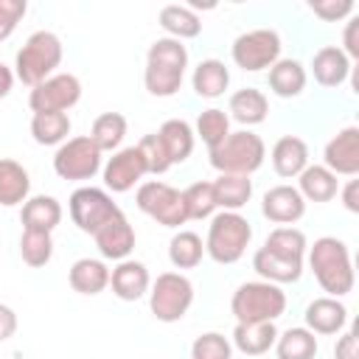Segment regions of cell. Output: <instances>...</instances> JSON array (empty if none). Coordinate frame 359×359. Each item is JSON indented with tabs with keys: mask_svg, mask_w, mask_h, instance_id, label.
<instances>
[{
	"mask_svg": "<svg viewBox=\"0 0 359 359\" xmlns=\"http://www.w3.org/2000/svg\"><path fill=\"white\" fill-rule=\"evenodd\" d=\"M264 250H269L275 255H283V258H300L303 261V255L309 250V241H306V233L297 230V227H275L266 236Z\"/></svg>",
	"mask_w": 359,
	"mask_h": 359,
	"instance_id": "8d00e7d4",
	"label": "cell"
},
{
	"mask_svg": "<svg viewBox=\"0 0 359 359\" xmlns=\"http://www.w3.org/2000/svg\"><path fill=\"white\" fill-rule=\"evenodd\" d=\"M81 98V81L73 73H53L42 84L31 87L28 107L31 112H67Z\"/></svg>",
	"mask_w": 359,
	"mask_h": 359,
	"instance_id": "8fae6325",
	"label": "cell"
},
{
	"mask_svg": "<svg viewBox=\"0 0 359 359\" xmlns=\"http://www.w3.org/2000/svg\"><path fill=\"white\" fill-rule=\"evenodd\" d=\"M269 90L278 98H297L306 90V67L297 59H278L269 67Z\"/></svg>",
	"mask_w": 359,
	"mask_h": 359,
	"instance_id": "484cf974",
	"label": "cell"
},
{
	"mask_svg": "<svg viewBox=\"0 0 359 359\" xmlns=\"http://www.w3.org/2000/svg\"><path fill=\"white\" fill-rule=\"evenodd\" d=\"M202 255H205V244H202V238L194 230H180V233L171 236V241H168V261L177 269L199 266Z\"/></svg>",
	"mask_w": 359,
	"mask_h": 359,
	"instance_id": "e575fe53",
	"label": "cell"
},
{
	"mask_svg": "<svg viewBox=\"0 0 359 359\" xmlns=\"http://www.w3.org/2000/svg\"><path fill=\"white\" fill-rule=\"evenodd\" d=\"M14 331H17V314H14L11 306L0 303V342L3 339H11Z\"/></svg>",
	"mask_w": 359,
	"mask_h": 359,
	"instance_id": "7dc6e473",
	"label": "cell"
},
{
	"mask_svg": "<svg viewBox=\"0 0 359 359\" xmlns=\"http://www.w3.org/2000/svg\"><path fill=\"white\" fill-rule=\"evenodd\" d=\"M137 149H140V154H143V160H146V171H149V174L157 177V174H165V171L171 168V160H168V154H165V149H163L157 132L143 135L140 143H137Z\"/></svg>",
	"mask_w": 359,
	"mask_h": 359,
	"instance_id": "b9f144b4",
	"label": "cell"
},
{
	"mask_svg": "<svg viewBox=\"0 0 359 359\" xmlns=\"http://www.w3.org/2000/svg\"><path fill=\"white\" fill-rule=\"evenodd\" d=\"M227 135H230V115L224 109L210 107V109L199 112V118H196V135L194 137H202V143L208 146V151L216 149Z\"/></svg>",
	"mask_w": 359,
	"mask_h": 359,
	"instance_id": "74e56055",
	"label": "cell"
},
{
	"mask_svg": "<svg viewBox=\"0 0 359 359\" xmlns=\"http://www.w3.org/2000/svg\"><path fill=\"white\" fill-rule=\"evenodd\" d=\"M348 59H359V17H351L345 25V50Z\"/></svg>",
	"mask_w": 359,
	"mask_h": 359,
	"instance_id": "bcb514c9",
	"label": "cell"
},
{
	"mask_svg": "<svg viewBox=\"0 0 359 359\" xmlns=\"http://www.w3.org/2000/svg\"><path fill=\"white\" fill-rule=\"evenodd\" d=\"M98 151H115L121 146V140L126 137V118L121 112H101L95 121H93V129L87 135Z\"/></svg>",
	"mask_w": 359,
	"mask_h": 359,
	"instance_id": "836d02e7",
	"label": "cell"
},
{
	"mask_svg": "<svg viewBox=\"0 0 359 359\" xmlns=\"http://www.w3.org/2000/svg\"><path fill=\"white\" fill-rule=\"evenodd\" d=\"M266 112H269V101L255 87H244V90H236L230 95V118L238 121L241 126L264 123L266 121Z\"/></svg>",
	"mask_w": 359,
	"mask_h": 359,
	"instance_id": "83f0119b",
	"label": "cell"
},
{
	"mask_svg": "<svg viewBox=\"0 0 359 359\" xmlns=\"http://www.w3.org/2000/svg\"><path fill=\"white\" fill-rule=\"evenodd\" d=\"M160 25L171 39H194L202 31V20L188 6H163L160 8Z\"/></svg>",
	"mask_w": 359,
	"mask_h": 359,
	"instance_id": "1f68e13d",
	"label": "cell"
},
{
	"mask_svg": "<svg viewBox=\"0 0 359 359\" xmlns=\"http://www.w3.org/2000/svg\"><path fill=\"white\" fill-rule=\"evenodd\" d=\"M20 219H22V230L53 233L56 224L62 222V205H59V199L39 194V196H31V199L22 202Z\"/></svg>",
	"mask_w": 359,
	"mask_h": 359,
	"instance_id": "44dd1931",
	"label": "cell"
},
{
	"mask_svg": "<svg viewBox=\"0 0 359 359\" xmlns=\"http://www.w3.org/2000/svg\"><path fill=\"white\" fill-rule=\"evenodd\" d=\"M213 194H216V208L238 213L252 199V180L241 174H219L213 180Z\"/></svg>",
	"mask_w": 359,
	"mask_h": 359,
	"instance_id": "f1b7e54d",
	"label": "cell"
},
{
	"mask_svg": "<svg viewBox=\"0 0 359 359\" xmlns=\"http://www.w3.org/2000/svg\"><path fill=\"white\" fill-rule=\"evenodd\" d=\"M109 286H112V294L118 300L132 303V300H140L149 292L151 278H149V269H146L143 261L126 258V261H118V266L109 272Z\"/></svg>",
	"mask_w": 359,
	"mask_h": 359,
	"instance_id": "9a60e30c",
	"label": "cell"
},
{
	"mask_svg": "<svg viewBox=\"0 0 359 359\" xmlns=\"http://www.w3.org/2000/svg\"><path fill=\"white\" fill-rule=\"evenodd\" d=\"M28 191H31V177H28V171H25L17 160L3 157V160H0V205H3V208L22 205V202L28 199Z\"/></svg>",
	"mask_w": 359,
	"mask_h": 359,
	"instance_id": "f546056e",
	"label": "cell"
},
{
	"mask_svg": "<svg viewBox=\"0 0 359 359\" xmlns=\"http://www.w3.org/2000/svg\"><path fill=\"white\" fill-rule=\"evenodd\" d=\"M31 135L39 146H62L70 135V115L67 112H34Z\"/></svg>",
	"mask_w": 359,
	"mask_h": 359,
	"instance_id": "4dcf8cb0",
	"label": "cell"
},
{
	"mask_svg": "<svg viewBox=\"0 0 359 359\" xmlns=\"http://www.w3.org/2000/svg\"><path fill=\"white\" fill-rule=\"evenodd\" d=\"M67 283L79 294H101L109 286V269L98 258H79L67 272Z\"/></svg>",
	"mask_w": 359,
	"mask_h": 359,
	"instance_id": "7402d4cb",
	"label": "cell"
},
{
	"mask_svg": "<svg viewBox=\"0 0 359 359\" xmlns=\"http://www.w3.org/2000/svg\"><path fill=\"white\" fill-rule=\"evenodd\" d=\"M342 205L351 213H359V180H348V185L342 188Z\"/></svg>",
	"mask_w": 359,
	"mask_h": 359,
	"instance_id": "c3c4849f",
	"label": "cell"
},
{
	"mask_svg": "<svg viewBox=\"0 0 359 359\" xmlns=\"http://www.w3.org/2000/svg\"><path fill=\"white\" fill-rule=\"evenodd\" d=\"M297 191L306 202H331L339 194V180L325 165H306L297 177Z\"/></svg>",
	"mask_w": 359,
	"mask_h": 359,
	"instance_id": "603a6c76",
	"label": "cell"
},
{
	"mask_svg": "<svg viewBox=\"0 0 359 359\" xmlns=\"http://www.w3.org/2000/svg\"><path fill=\"white\" fill-rule=\"evenodd\" d=\"M11 87H14V73H11V67H6L0 62V98H6L11 93Z\"/></svg>",
	"mask_w": 359,
	"mask_h": 359,
	"instance_id": "681fc988",
	"label": "cell"
},
{
	"mask_svg": "<svg viewBox=\"0 0 359 359\" xmlns=\"http://www.w3.org/2000/svg\"><path fill=\"white\" fill-rule=\"evenodd\" d=\"M20 255L28 266L39 269L53 258V238L50 233H39V230H22L20 236Z\"/></svg>",
	"mask_w": 359,
	"mask_h": 359,
	"instance_id": "f35d334b",
	"label": "cell"
},
{
	"mask_svg": "<svg viewBox=\"0 0 359 359\" xmlns=\"http://www.w3.org/2000/svg\"><path fill=\"white\" fill-rule=\"evenodd\" d=\"M278 339L275 323H236L233 328V345L244 356H261L266 353Z\"/></svg>",
	"mask_w": 359,
	"mask_h": 359,
	"instance_id": "cb8c5ba5",
	"label": "cell"
},
{
	"mask_svg": "<svg viewBox=\"0 0 359 359\" xmlns=\"http://www.w3.org/2000/svg\"><path fill=\"white\" fill-rule=\"evenodd\" d=\"M236 323H275L286 311V294L280 286L266 280H247L230 297Z\"/></svg>",
	"mask_w": 359,
	"mask_h": 359,
	"instance_id": "5b68a950",
	"label": "cell"
},
{
	"mask_svg": "<svg viewBox=\"0 0 359 359\" xmlns=\"http://www.w3.org/2000/svg\"><path fill=\"white\" fill-rule=\"evenodd\" d=\"M306 328L311 334H323V337H331V334H339L348 323V309L342 306L339 297H317L306 306Z\"/></svg>",
	"mask_w": 359,
	"mask_h": 359,
	"instance_id": "e0dca14e",
	"label": "cell"
},
{
	"mask_svg": "<svg viewBox=\"0 0 359 359\" xmlns=\"http://www.w3.org/2000/svg\"><path fill=\"white\" fill-rule=\"evenodd\" d=\"M62 39L53 31H36L25 39V45L17 50L14 59V79H20L28 87L42 84L53 76V70L62 65Z\"/></svg>",
	"mask_w": 359,
	"mask_h": 359,
	"instance_id": "7a4b0ae2",
	"label": "cell"
},
{
	"mask_svg": "<svg viewBox=\"0 0 359 359\" xmlns=\"http://www.w3.org/2000/svg\"><path fill=\"white\" fill-rule=\"evenodd\" d=\"M309 266L328 297H345L353 292L356 275H353V261L348 252V244L339 241L337 236H323L309 247Z\"/></svg>",
	"mask_w": 359,
	"mask_h": 359,
	"instance_id": "6da1fadb",
	"label": "cell"
},
{
	"mask_svg": "<svg viewBox=\"0 0 359 359\" xmlns=\"http://www.w3.org/2000/svg\"><path fill=\"white\" fill-rule=\"evenodd\" d=\"M67 210H70L73 224L90 236H95L107 222L121 216V208L112 202V196L104 188H93V185L76 188L67 199Z\"/></svg>",
	"mask_w": 359,
	"mask_h": 359,
	"instance_id": "ba28073f",
	"label": "cell"
},
{
	"mask_svg": "<svg viewBox=\"0 0 359 359\" xmlns=\"http://www.w3.org/2000/svg\"><path fill=\"white\" fill-rule=\"evenodd\" d=\"M311 73L320 87H339L351 73V59L337 45H325L311 59Z\"/></svg>",
	"mask_w": 359,
	"mask_h": 359,
	"instance_id": "ffe728a7",
	"label": "cell"
},
{
	"mask_svg": "<svg viewBox=\"0 0 359 359\" xmlns=\"http://www.w3.org/2000/svg\"><path fill=\"white\" fill-rule=\"evenodd\" d=\"M135 202L137 208L151 216L157 224L163 227H180L188 222V210H185V202H182V191L171 188L168 182H160V180H149L137 188L135 194Z\"/></svg>",
	"mask_w": 359,
	"mask_h": 359,
	"instance_id": "9c48e42d",
	"label": "cell"
},
{
	"mask_svg": "<svg viewBox=\"0 0 359 359\" xmlns=\"http://www.w3.org/2000/svg\"><path fill=\"white\" fill-rule=\"evenodd\" d=\"M334 359H359V345H356V331L348 328L337 345H334Z\"/></svg>",
	"mask_w": 359,
	"mask_h": 359,
	"instance_id": "f6af8a7d",
	"label": "cell"
},
{
	"mask_svg": "<svg viewBox=\"0 0 359 359\" xmlns=\"http://www.w3.org/2000/svg\"><path fill=\"white\" fill-rule=\"evenodd\" d=\"M252 269L261 275V280L266 283H297L300 275H303V261L300 258H283V255H275L269 250H255L252 255Z\"/></svg>",
	"mask_w": 359,
	"mask_h": 359,
	"instance_id": "d6986e66",
	"label": "cell"
},
{
	"mask_svg": "<svg viewBox=\"0 0 359 359\" xmlns=\"http://www.w3.org/2000/svg\"><path fill=\"white\" fill-rule=\"evenodd\" d=\"M208 157H210V165L219 174H241V177H250V174H255L264 165L266 146H264V140L255 132L238 129V132H230L216 149H210Z\"/></svg>",
	"mask_w": 359,
	"mask_h": 359,
	"instance_id": "3957f363",
	"label": "cell"
},
{
	"mask_svg": "<svg viewBox=\"0 0 359 359\" xmlns=\"http://www.w3.org/2000/svg\"><path fill=\"white\" fill-rule=\"evenodd\" d=\"M53 171H56V177H62L67 182L93 180L101 171V151L87 135L67 137L62 146H56Z\"/></svg>",
	"mask_w": 359,
	"mask_h": 359,
	"instance_id": "52a82bcc",
	"label": "cell"
},
{
	"mask_svg": "<svg viewBox=\"0 0 359 359\" xmlns=\"http://www.w3.org/2000/svg\"><path fill=\"white\" fill-rule=\"evenodd\" d=\"M146 65H160V67H171V70H182L185 73V67H188V48L180 39H171V36L154 39L149 45Z\"/></svg>",
	"mask_w": 359,
	"mask_h": 359,
	"instance_id": "d590c367",
	"label": "cell"
},
{
	"mask_svg": "<svg viewBox=\"0 0 359 359\" xmlns=\"http://www.w3.org/2000/svg\"><path fill=\"white\" fill-rule=\"evenodd\" d=\"M309 8H311L320 20H325V22H337V20H342V17H351L356 6H353L351 0H311Z\"/></svg>",
	"mask_w": 359,
	"mask_h": 359,
	"instance_id": "ee69618b",
	"label": "cell"
},
{
	"mask_svg": "<svg viewBox=\"0 0 359 359\" xmlns=\"http://www.w3.org/2000/svg\"><path fill=\"white\" fill-rule=\"evenodd\" d=\"M194 303V283L182 272H163L149 286V306L160 323H177Z\"/></svg>",
	"mask_w": 359,
	"mask_h": 359,
	"instance_id": "8992f818",
	"label": "cell"
},
{
	"mask_svg": "<svg viewBox=\"0 0 359 359\" xmlns=\"http://www.w3.org/2000/svg\"><path fill=\"white\" fill-rule=\"evenodd\" d=\"M191 84H194V93L199 98H219L230 87V70L219 59H202L194 67Z\"/></svg>",
	"mask_w": 359,
	"mask_h": 359,
	"instance_id": "4316f807",
	"label": "cell"
},
{
	"mask_svg": "<svg viewBox=\"0 0 359 359\" xmlns=\"http://www.w3.org/2000/svg\"><path fill=\"white\" fill-rule=\"evenodd\" d=\"M309 165V146L303 137L297 135H283L275 146H272V168L278 177L283 180H294L300 177V171Z\"/></svg>",
	"mask_w": 359,
	"mask_h": 359,
	"instance_id": "ac0fdd59",
	"label": "cell"
},
{
	"mask_svg": "<svg viewBox=\"0 0 359 359\" xmlns=\"http://www.w3.org/2000/svg\"><path fill=\"white\" fill-rule=\"evenodd\" d=\"M182 202L188 210V222L191 219H210L216 213V194H213V182H194L182 191Z\"/></svg>",
	"mask_w": 359,
	"mask_h": 359,
	"instance_id": "ab89813d",
	"label": "cell"
},
{
	"mask_svg": "<svg viewBox=\"0 0 359 359\" xmlns=\"http://www.w3.org/2000/svg\"><path fill=\"white\" fill-rule=\"evenodd\" d=\"M280 48L283 45H280L278 31H272V28H255V31L238 34L233 39L230 56H233L236 67H241L247 73H258V70L272 67L280 59Z\"/></svg>",
	"mask_w": 359,
	"mask_h": 359,
	"instance_id": "30bf717a",
	"label": "cell"
},
{
	"mask_svg": "<svg viewBox=\"0 0 359 359\" xmlns=\"http://www.w3.org/2000/svg\"><path fill=\"white\" fill-rule=\"evenodd\" d=\"M25 0H0V42L14 34L17 22L25 17Z\"/></svg>",
	"mask_w": 359,
	"mask_h": 359,
	"instance_id": "7bdbcfd3",
	"label": "cell"
},
{
	"mask_svg": "<svg viewBox=\"0 0 359 359\" xmlns=\"http://www.w3.org/2000/svg\"><path fill=\"white\" fill-rule=\"evenodd\" d=\"M230 353H233V345L219 331L199 334L191 345V359H230Z\"/></svg>",
	"mask_w": 359,
	"mask_h": 359,
	"instance_id": "60d3db41",
	"label": "cell"
},
{
	"mask_svg": "<svg viewBox=\"0 0 359 359\" xmlns=\"http://www.w3.org/2000/svg\"><path fill=\"white\" fill-rule=\"evenodd\" d=\"M261 213L272 222V224H283L292 227L294 222L303 219L306 213V199L300 196V191L294 185H275L264 194L261 199Z\"/></svg>",
	"mask_w": 359,
	"mask_h": 359,
	"instance_id": "5bb4252c",
	"label": "cell"
},
{
	"mask_svg": "<svg viewBox=\"0 0 359 359\" xmlns=\"http://www.w3.org/2000/svg\"><path fill=\"white\" fill-rule=\"evenodd\" d=\"M95 247L104 258L109 261H126L129 252L135 250V227L129 224V219L121 213L112 222H107L95 236Z\"/></svg>",
	"mask_w": 359,
	"mask_h": 359,
	"instance_id": "2e32d148",
	"label": "cell"
},
{
	"mask_svg": "<svg viewBox=\"0 0 359 359\" xmlns=\"http://www.w3.org/2000/svg\"><path fill=\"white\" fill-rule=\"evenodd\" d=\"M252 241V224L233 210H222L210 216L208 224V238H205V252L216 264H236Z\"/></svg>",
	"mask_w": 359,
	"mask_h": 359,
	"instance_id": "277c9868",
	"label": "cell"
},
{
	"mask_svg": "<svg viewBox=\"0 0 359 359\" xmlns=\"http://www.w3.org/2000/svg\"><path fill=\"white\" fill-rule=\"evenodd\" d=\"M278 359H314L317 356V337L309 328H286L275 339Z\"/></svg>",
	"mask_w": 359,
	"mask_h": 359,
	"instance_id": "d6a6232c",
	"label": "cell"
},
{
	"mask_svg": "<svg viewBox=\"0 0 359 359\" xmlns=\"http://www.w3.org/2000/svg\"><path fill=\"white\" fill-rule=\"evenodd\" d=\"M323 165L337 177H356L359 174V129L345 126L339 129L323 149Z\"/></svg>",
	"mask_w": 359,
	"mask_h": 359,
	"instance_id": "4fadbf2b",
	"label": "cell"
},
{
	"mask_svg": "<svg viewBox=\"0 0 359 359\" xmlns=\"http://www.w3.org/2000/svg\"><path fill=\"white\" fill-rule=\"evenodd\" d=\"M146 160L140 154L137 146H126V149H118L107 165H104V185L112 191V194H126L132 191L143 177H146Z\"/></svg>",
	"mask_w": 359,
	"mask_h": 359,
	"instance_id": "7c38bea8",
	"label": "cell"
},
{
	"mask_svg": "<svg viewBox=\"0 0 359 359\" xmlns=\"http://www.w3.org/2000/svg\"><path fill=\"white\" fill-rule=\"evenodd\" d=\"M157 137H160V143H163V149H165L171 165L185 163V160L191 157V151H194V129H191V123L182 121V118H168V121L157 129Z\"/></svg>",
	"mask_w": 359,
	"mask_h": 359,
	"instance_id": "d4e9b609",
	"label": "cell"
}]
</instances>
